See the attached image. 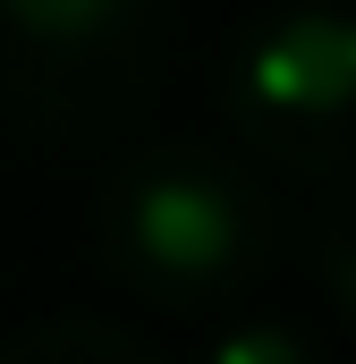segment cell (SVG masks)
<instances>
[{
    "instance_id": "obj_1",
    "label": "cell",
    "mask_w": 356,
    "mask_h": 364,
    "mask_svg": "<svg viewBox=\"0 0 356 364\" xmlns=\"http://www.w3.org/2000/svg\"><path fill=\"white\" fill-rule=\"evenodd\" d=\"M93 255L136 305L212 314L238 305L280 255V203L271 186L221 144H145L119 161L93 203Z\"/></svg>"
},
{
    "instance_id": "obj_2",
    "label": "cell",
    "mask_w": 356,
    "mask_h": 364,
    "mask_svg": "<svg viewBox=\"0 0 356 364\" xmlns=\"http://www.w3.org/2000/svg\"><path fill=\"white\" fill-rule=\"evenodd\" d=\"M221 110L238 144L288 178L356 170V0L271 9L229 60Z\"/></svg>"
},
{
    "instance_id": "obj_3",
    "label": "cell",
    "mask_w": 356,
    "mask_h": 364,
    "mask_svg": "<svg viewBox=\"0 0 356 364\" xmlns=\"http://www.w3.org/2000/svg\"><path fill=\"white\" fill-rule=\"evenodd\" d=\"M162 0H0V93L26 127L93 136L153 102Z\"/></svg>"
},
{
    "instance_id": "obj_4",
    "label": "cell",
    "mask_w": 356,
    "mask_h": 364,
    "mask_svg": "<svg viewBox=\"0 0 356 364\" xmlns=\"http://www.w3.org/2000/svg\"><path fill=\"white\" fill-rule=\"evenodd\" d=\"M162 348L110 314H51L0 339V364H153Z\"/></svg>"
},
{
    "instance_id": "obj_5",
    "label": "cell",
    "mask_w": 356,
    "mask_h": 364,
    "mask_svg": "<svg viewBox=\"0 0 356 364\" xmlns=\"http://www.w3.org/2000/svg\"><path fill=\"white\" fill-rule=\"evenodd\" d=\"M305 263H314V288L331 296V314L356 331V195H340V203L314 220V237H305Z\"/></svg>"
},
{
    "instance_id": "obj_6",
    "label": "cell",
    "mask_w": 356,
    "mask_h": 364,
    "mask_svg": "<svg viewBox=\"0 0 356 364\" xmlns=\"http://www.w3.org/2000/svg\"><path fill=\"white\" fill-rule=\"evenodd\" d=\"M212 356L221 364H314V331H297V322H246V331H221Z\"/></svg>"
}]
</instances>
